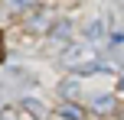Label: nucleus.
<instances>
[{
    "instance_id": "1",
    "label": "nucleus",
    "mask_w": 124,
    "mask_h": 120,
    "mask_svg": "<svg viewBox=\"0 0 124 120\" xmlns=\"http://www.w3.org/2000/svg\"><path fill=\"white\" fill-rule=\"evenodd\" d=\"M62 68L69 71H85V75H95V71H105V65L98 62V52H95L92 42H72L65 45V52L59 55Z\"/></svg>"
},
{
    "instance_id": "2",
    "label": "nucleus",
    "mask_w": 124,
    "mask_h": 120,
    "mask_svg": "<svg viewBox=\"0 0 124 120\" xmlns=\"http://www.w3.org/2000/svg\"><path fill=\"white\" fill-rule=\"evenodd\" d=\"M56 26V13L49 10V6H33L30 13H26V29L30 32H46Z\"/></svg>"
},
{
    "instance_id": "3",
    "label": "nucleus",
    "mask_w": 124,
    "mask_h": 120,
    "mask_svg": "<svg viewBox=\"0 0 124 120\" xmlns=\"http://www.w3.org/2000/svg\"><path fill=\"white\" fill-rule=\"evenodd\" d=\"M92 110H95V114H101V117L114 114V110H118V97L108 94V91H101V94H95V97H92Z\"/></svg>"
},
{
    "instance_id": "4",
    "label": "nucleus",
    "mask_w": 124,
    "mask_h": 120,
    "mask_svg": "<svg viewBox=\"0 0 124 120\" xmlns=\"http://www.w3.org/2000/svg\"><path fill=\"white\" fill-rule=\"evenodd\" d=\"M49 32H52V42H59V45H72V42H69V36H72V19H65V16H62Z\"/></svg>"
},
{
    "instance_id": "5",
    "label": "nucleus",
    "mask_w": 124,
    "mask_h": 120,
    "mask_svg": "<svg viewBox=\"0 0 124 120\" xmlns=\"http://www.w3.org/2000/svg\"><path fill=\"white\" fill-rule=\"evenodd\" d=\"M59 120H85V107L75 104V101H65L59 107Z\"/></svg>"
},
{
    "instance_id": "6",
    "label": "nucleus",
    "mask_w": 124,
    "mask_h": 120,
    "mask_svg": "<svg viewBox=\"0 0 124 120\" xmlns=\"http://www.w3.org/2000/svg\"><path fill=\"white\" fill-rule=\"evenodd\" d=\"M78 91H82L78 78H65V81H59V94L65 97V101H75V97H78Z\"/></svg>"
},
{
    "instance_id": "7",
    "label": "nucleus",
    "mask_w": 124,
    "mask_h": 120,
    "mask_svg": "<svg viewBox=\"0 0 124 120\" xmlns=\"http://www.w3.org/2000/svg\"><path fill=\"white\" fill-rule=\"evenodd\" d=\"M23 110H30L36 120H46V114H49V110H46V104L36 101V97H26V101H23Z\"/></svg>"
},
{
    "instance_id": "8",
    "label": "nucleus",
    "mask_w": 124,
    "mask_h": 120,
    "mask_svg": "<svg viewBox=\"0 0 124 120\" xmlns=\"http://www.w3.org/2000/svg\"><path fill=\"white\" fill-rule=\"evenodd\" d=\"M101 36H105V23H101V19H92V23L85 26V42H98Z\"/></svg>"
},
{
    "instance_id": "9",
    "label": "nucleus",
    "mask_w": 124,
    "mask_h": 120,
    "mask_svg": "<svg viewBox=\"0 0 124 120\" xmlns=\"http://www.w3.org/2000/svg\"><path fill=\"white\" fill-rule=\"evenodd\" d=\"M33 3H36V0H10L13 10H33Z\"/></svg>"
},
{
    "instance_id": "10",
    "label": "nucleus",
    "mask_w": 124,
    "mask_h": 120,
    "mask_svg": "<svg viewBox=\"0 0 124 120\" xmlns=\"http://www.w3.org/2000/svg\"><path fill=\"white\" fill-rule=\"evenodd\" d=\"M0 120H16V107H3L0 110Z\"/></svg>"
},
{
    "instance_id": "11",
    "label": "nucleus",
    "mask_w": 124,
    "mask_h": 120,
    "mask_svg": "<svg viewBox=\"0 0 124 120\" xmlns=\"http://www.w3.org/2000/svg\"><path fill=\"white\" fill-rule=\"evenodd\" d=\"M0 39H3V36H0ZM0 62H3V45H0Z\"/></svg>"
},
{
    "instance_id": "12",
    "label": "nucleus",
    "mask_w": 124,
    "mask_h": 120,
    "mask_svg": "<svg viewBox=\"0 0 124 120\" xmlns=\"http://www.w3.org/2000/svg\"><path fill=\"white\" fill-rule=\"evenodd\" d=\"M121 120H124V110H121Z\"/></svg>"
}]
</instances>
